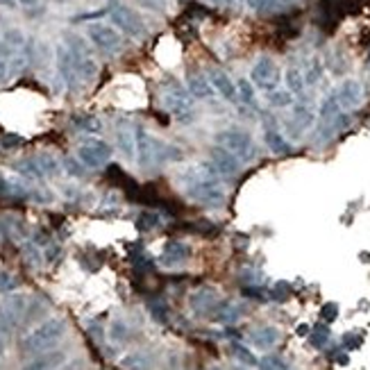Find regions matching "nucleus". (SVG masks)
Masks as SVG:
<instances>
[{
    "instance_id": "17",
    "label": "nucleus",
    "mask_w": 370,
    "mask_h": 370,
    "mask_svg": "<svg viewBox=\"0 0 370 370\" xmlns=\"http://www.w3.org/2000/svg\"><path fill=\"white\" fill-rule=\"evenodd\" d=\"M209 161H212V166L219 170V175H230V177L237 175L243 164L237 155H232L230 150H225L221 146H214L209 150Z\"/></svg>"
},
{
    "instance_id": "49",
    "label": "nucleus",
    "mask_w": 370,
    "mask_h": 370,
    "mask_svg": "<svg viewBox=\"0 0 370 370\" xmlns=\"http://www.w3.org/2000/svg\"><path fill=\"white\" fill-rule=\"evenodd\" d=\"M59 246H55V243H50V246H46L43 248V259L48 261V264H52V261H55L57 257H59Z\"/></svg>"
},
{
    "instance_id": "24",
    "label": "nucleus",
    "mask_w": 370,
    "mask_h": 370,
    "mask_svg": "<svg viewBox=\"0 0 370 370\" xmlns=\"http://www.w3.org/2000/svg\"><path fill=\"white\" fill-rule=\"evenodd\" d=\"M284 84H286V89L291 91L293 96H304V91H306V82H304V73H302V66H295V64H291V66H286V71H284Z\"/></svg>"
},
{
    "instance_id": "46",
    "label": "nucleus",
    "mask_w": 370,
    "mask_h": 370,
    "mask_svg": "<svg viewBox=\"0 0 370 370\" xmlns=\"http://www.w3.org/2000/svg\"><path fill=\"white\" fill-rule=\"evenodd\" d=\"M146 364H148V359L143 355H130V357L123 359V366L128 370H143V368H146Z\"/></svg>"
},
{
    "instance_id": "30",
    "label": "nucleus",
    "mask_w": 370,
    "mask_h": 370,
    "mask_svg": "<svg viewBox=\"0 0 370 370\" xmlns=\"http://www.w3.org/2000/svg\"><path fill=\"white\" fill-rule=\"evenodd\" d=\"M237 91H239V103H243L246 107H250V110H257L259 103H257L255 84H252L248 77L237 80Z\"/></svg>"
},
{
    "instance_id": "25",
    "label": "nucleus",
    "mask_w": 370,
    "mask_h": 370,
    "mask_svg": "<svg viewBox=\"0 0 370 370\" xmlns=\"http://www.w3.org/2000/svg\"><path fill=\"white\" fill-rule=\"evenodd\" d=\"M64 361H66L64 352H46V355H41L34 361H30L23 370H57Z\"/></svg>"
},
{
    "instance_id": "26",
    "label": "nucleus",
    "mask_w": 370,
    "mask_h": 370,
    "mask_svg": "<svg viewBox=\"0 0 370 370\" xmlns=\"http://www.w3.org/2000/svg\"><path fill=\"white\" fill-rule=\"evenodd\" d=\"M302 73H304L306 87H316L323 80V75H325V61L318 55H311L309 59L304 61Z\"/></svg>"
},
{
    "instance_id": "40",
    "label": "nucleus",
    "mask_w": 370,
    "mask_h": 370,
    "mask_svg": "<svg viewBox=\"0 0 370 370\" xmlns=\"http://www.w3.org/2000/svg\"><path fill=\"white\" fill-rule=\"evenodd\" d=\"M361 346H364V334H361V332H346L341 336V348L346 350V352L357 350Z\"/></svg>"
},
{
    "instance_id": "4",
    "label": "nucleus",
    "mask_w": 370,
    "mask_h": 370,
    "mask_svg": "<svg viewBox=\"0 0 370 370\" xmlns=\"http://www.w3.org/2000/svg\"><path fill=\"white\" fill-rule=\"evenodd\" d=\"M64 334H66L64 318H48L21 339V352H25V355H39V352H46L48 348L55 346Z\"/></svg>"
},
{
    "instance_id": "13",
    "label": "nucleus",
    "mask_w": 370,
    "mask_h": 370,
    "mask_svg": "<svg viewBox=\"0 0 370 370\" xmlns=\"http://www.w3.org/2000/svg\"><path fill=\"white\" fill-rule=\"evenodd\" d=\"M291 110L293 112H291V123H288V128L295 134L306 132L316 121H318V110H313V105L306 101V96H300V101L293 103Z\"/></svg>"
},
{
    "instance_id": "42",
    "label": "nucleus",
    "mask_w": 370,
    "mask_h": 370,
    "mask_svg": "<svg viewBox=\"0 0 370 370\" xmlns=\"http://www.w3.org/2000/svg\"><path fill=\"white\" fill-rule=\"evenodd\" d=\"M19 288V277H14L7 270H0V293H12Z\"/></svg>"
},
{
    "instance_id": "7",
    "label": "nucleus",
    "mask_w": 370,
    "mask_h": 370,
    "mask_svg": "<svg viewBox=\"0 0 370 370\" xmlns=\"http://www.w3.org/2000/svg\"><path fill=\"white\" fill-rule=\"evenodd\" d=\"M107 14H110L112 23L119 28L121 32H125L132 39H143L148 34L146 23L143 19L132 10V7L123 5L121 0H110V7H107Z\"/></svg>"
},
{
    "instance_id": "23",
    "label": "nucleus",
    "mask_w": 370,
    "mask_h": 370,
    "mask_svg": "<svg viewBox=\"0 0 370 370\" xmlns=\"http://www.w3.org/2000/svg\"><path fill=\"white\" fill-rule=\"evenodd\" d=\"M264 143L273 155H291L293 146L277 128H264Z\"/></svg>"
},
{
    "instance_id": "14",
    "label": "nucleus",
    "mask_w": 370,
    "mask_h": 370,
    "mask_svg": "<svg viewBox=\"0 0 370 370\" xmlns=\"http://www.w3.org/2000/svg\"><path fill=\"white\" fill-rule=\"evenodd\" d=\"M221 300L223 297L219 295L216 288L202 286V288H195V291L188 295V306H191V311L198 316H212Z\"/></svg>"
},
{
    "instance_id": "19",
    "label": "nucleus",
    "mask_w": 370,
    "mask_h": 370,
    "mask_svg": "<svg viewBox=\"0 0 370 370\" xmlns=\"http://www.w3.org/2000/svg\"><path fill=\"white\" fill-rule=\"evenodd\" d=\"M279 339H282V334H279L275 325H259V327H255L248 334L250 346L257 350H264V352L273 350L279 343Z\"/></svg>"
},
{
    "instance_id": "3",
    "label": "nucleus",
    "mask_w": 370,
    "mask_h": 370,
    "mask_svg": "<svg viewBox=\"0 0 370 370\" xmlns=\"http://www.w3.org/2000/svg\"><path fill=\"white\" fill-rule=\"evenodd\" d=\"M161 101L164 107L170 112V116L177 123H193L195 121V110H193V98L188 94V89L179 82L177 77H164L161 80Z\"/></svg>"
},
{
    "instance_id": "36",
    "label": "nucleus",
    "mask_w": 370,
    "mask_h": 370,
    "mask_svg": "<svg viewBox=\"0 0 370 370\" xmlns=\"http://www.w3.org/2000/svg\"><path fill=\"white\" fill-rule=\"evenodd\" d=\"M161 223H164V219L157 214V212H141L137 216V230L139 232H152L161 228Z\"/></svg>"
},
{
    "instance_id": "41",
    "label": "nucleus",
    "mask_w": 370,
    "mask_h": 370,
    "mask_svg": "<svg viewBox=\"0 0 370 370\" xmlns=\"http://www.w3.org/2000/svg\"><path fill=\"white\" fill-rule=\"evenodd\" d=\"M339 313H341V309H339L336 302H325V304L320 306V320H323L325 325H332L334 320L339 318Z\"/></svg>"
},
{
    "instance_id": "5",
    "label": "nucleus",
    "mask_w": 370,
    "mask_h": 370,
    "mask_svg": "<svg viewBox=\"0 0 370 370\" xmlns=\"http://www.w3.org/2000/svg\"><path fill=\"white\" fill-rule=\"evenodd\" d=\"M64 46L68 48L71 57H73V64H75L80 82H82V84L91 82V80L98 75V61L91 55V50H89L87 41L75 32H66L64 34Z\"/></svg>"
},
{
    "instance_id": "50",
    "label": "nucleus",
    "mask_w": 370,
    "mask_h": 370,
    "mask_svg": "<svg viewBox=\"0 0 370 370\" xmlns=\"http://www.w3.org/2000/svg\"><path fill=\"white\" fill-rule=\"evenodd\" d=\"M295 334H297V336H302V339H306V336H309V334H311V325H306V323H300V325H297V327H295Z\"/></svg>"
},
{
    "instance_id": "31",
    "label": "nucleus",
    "mask_w": 370,
    "mask_h": 370,
    "mask_svg": "<svg viewBox=\"0 0 370 370\" xmlns=\"http://www.w3.org/2000/svg\"><path fill=\"white\" fill-rule=\"evenodd\" d=\"M73 128L84 134H98L103 130V121L91 114H77L73 116Z\"/></svg>"
},
{
    "instance_id": "15",
    "label": "nucleus",
    "mask_w": 370,
    "mask_h": 370,
    "mask_svg": "<svg viewBox=\"0 0 370 370\" xmlns=\"http://www.w3.org/2000/svg\"><path fill=\"white\" fill-rule=\"evenodd\" d=\"M30 311V297L25 293H10L3 300V320L10 325H19L28 318Z\"/></svg>"
},
{
    "instance_id": "54",
    "label": "nucleus",
    "mask_w": 370,
    "mask_h": 370,
    "mask_svg": "<svg viewBox=\"0 0 370 370\" xmlns=\"http://www.w3.org/2000/svg\"><path fill=\"white\" fill-rule=\"evenodd\" d=\"M368 71H370V57H368Z\"/></svg>"
},
{
    "instance_id": "1",
    "label": "nucleus",
    "mask_w": 370,
    "mask_h": 370,
    "mask_svg": "<svg viewBox=\"0 0 370 370\" xmlns=\"http://www.w3.org/2000/svg\"><path fill=\"white\" fill-rule=\"evenodd\" d=\"M186 195L193 202H200L205 207H219L225 202V191L221 184V175L209 164H198L186 170Z\"/></svg>"
},
{
    "instance_id": "6",
    "label": "nucleus",
    "mask_w": 370,
    "mask_h": 370,
    "mask_svg": "<svg viewBox=\"0 0 370 370\" xmlns=\"http://www.w3.org/2000/svg\"><path fill=\"white\" fill-rule=\"evenodd\" d=\"M216 146L230 150L232 155H237L241 161H255L259 157V148L252 134L239 128H230L216 134Z\"/></svg>"
},
{
    "instance_id": "47",
    "label": "nucleus",
    "mask_w": 370,
    "mask_h": 370,
    "mask_svg": "<svg viewBox=\"0 0 370 370\" xmlns=\"http://www.w3.org/2000/svg\"><path fill=\"white\" fill-rule=\"evenodd\" d=\"M332 361H334V364H336V366H348L350 364V355H348V352L346 350H334L332 352Z\"/></svg>"
},
{
    "instance_id": "37",
    "label": "nucleus",
    "mask_w": 370,
    "mask_h": 370,
    "mask_svg": "<svg viewBox=\"0 0 370 370\" xmlns=\"http://www.w3.org/2000/svg\"><path fill=\"white\" fill-rule=\"evenodd\" d=\"M295 96L288 91V89H277V91L268 94V105L275 107V110H286V107H293Z\"/></svg>"
},
{
    "instance_id": "52",
    "label": "nucleus",
    "mask_w": 370,
    "mask_h": 370,
    "mask_svg": "<svg viewBox=\"0 0 370 370\" xmlns=\"http://www.w3.org/2000/svg\"><path fill=\"white\" fill-rule=\"evenodd\" d=\"M19 5H25V7H32V5H37L39 0H16Z\"/></svg>"
},
{
    "instance_id": "21",
    "label": "nucleus",
    "mask_w": 370,
    "mask_h": 370,
    "mask_svg": "<svg viewBox=\"0 0 370 370\" xmlns=\"http://www.w3.org/2000/svg\"><path fill=\"white\" fill-rule=\"evenodd\" d=\"M243 316V306L237 302H228V300H221L219 306L214 309V313L209 318L219 325H234Z\"/></svg>"
},
{
    "instance_id": "45",
    "label": "nucleus",
    "mask_w": 370,
    "mask_h": 370,
    "mask_svg": "<svg viewBox=\"0 0 370 370\" xmlns=\"http://www.w3.org/2000/svg\"><path fill=\"white\" fill-rule=\"evenodd\" d=\"M148 309L152 313V318H157L159 323H168V306L161 302V300H152L148 304Z\"/></svg>"
},
{
    "instance_id": "22",
    "label": "nucleus",
    "mask_w": 370,
    "mask_h": 370,
    "mask_svg": "<svg viewBox=\"0 0 370 370\" xmlns=\"http://www.w3.org/2000/svg\"><path fill=\"white\" fill-rule=\"evenodd\" d=\"M116 148L128 159H137V137H134V128L130 125H119L116 130Z\"/></svg>"
},
{
    "instance_id": "33",
    "label": "nucleus",
    "mask_w": 370,
    "mask_h": 370,
    "mask_svg": "<svg viewBox=\"0 0 370 370\" xmlns=\"http://www.w3.org/2000/svg\"><path fill=\"white\" fill-rule=\"evenodd\" d=\"M34 159H37L43 177H57L61 173V161L57 157H52L50 152H41V155H37Z\"/></svg>"
},
{
    "instance_id": "10",
    "label": "nucleus",
    "mask_w": 370,
    "mask_h": 370,
    "mask_svg": "<svg viewBox=\"0 0 370 370\" xmlns=\"http://www.w3.org/2000/svg\"><path fill=\"white\" fill-rule=\"evenodd\" d=\"M75 157L84 168H103L112 159V146L103 139H87L77 146Z\"/></svg>"
},
{
    "instance_id": "20",
    "label": "nucleus",
    "mask_w": 370,
    "mask_h": 370,
    "mask_svg": "<svg viewBox=\"0 0 370 370\" xmlns=\"http://www.w3.org/2000/svg\"><path fill=\"white\" fill-rule=\"evenodd\" d=\"M186 89L195 101H212V96H214V87L209 82V77H207L205 73H198V71L195 73H188Z\"/></svg>"
},
{
    "instance_id": "51",
    "label": "nucleus",
    "mask_w": 370,
    "mask_h": 370,
    "mask_svg": "<svg viewBox=\"0 0 370 370\" xmlns=\"http://www.w3.org/2000/svg\"><path fill=\"white\" fill-rule=\"evenodd\" d=\"M3 352H5V332L0 330V357H3Z\"/></svg>"
},
{
    "instance_id": "44",
    "label": "nucleus",
    "mask_w": 370,
    "mask_h": 370,
    "mask_svg": "<svg viewBox=\"0 0 370 370\" xmlns=\"http://www.w3.org/2000/svg\"><path fill=\"white\" fill-rule=\"evenodd\" d=\"M288 295H291V286H288L286 282H277L268 291V297H270V300H275V302H284Z\"/></svg>"
},
{
    "instance_id": "34",
    "label": "nucleus",
    "mask_w": 370,
    "mask_h": 370,
    "mask_svg": "<svg viewBox=\"0 0 370 370\" xmlns=\"http://www.w3.org/2000/svg\"><path fill=\"white\" fill-rule=\"evenodd\" d=\"M12 168H14L19 175L28 177V179H41V177H43L41 168H39V164H37V159H21V161H16Z\"/></svg>"
},
{
    "instance_id": "11",
    "label": "nucleus",
    "mask_w": 370,
    "mask_h": 370,
    "mask_svg": "<svg viewBox=\"0 0 370 370\" xmlns=\"http://www.w3.org/2000/svg\"><path fill=\"white\" fill-rule=\"evenodd\" d=\"M334 94H336L339 98V105L343 112H352L357 110V107H361V103H364V84L359 82V80L355 77H346L343 82L334 89Z\"/></svg>"
},
{
    "instance_id": "35",
    "label": "nucleus",
    "mask_w": 370,
    "mask_h": 370,
    "mask_svg": "<svg viewBox=\"0 0 370 370\" xmlns=\"http://www.w3.org/2000/svg\"><path fill=\"white\" fill-rule=\"evenodd\" d=\"M0 193L5 195H14V198H32V191H28L21 182L10 177H0Z\"/></svg>"
},
{
    "instance_id": "12",
    "label": "nucleus",
    "mask_w": 370,
    "mask_h": 370,
    "mask_svg": "<svg viewBox=\"0 0 370 370\" xmlns=\"http://www.w3.org/2000/svg\"><path fill=\"white\" fill-rule=\"evenodd\" d=\"M55 64H57V75L61 80V84H64L68 91H75L82 82H80L73 57H71V52L64 43H59V46L55 48Z\"/></svg>"
},
{
    "instance_id": "27",
    "label": "nucleus",
    "mask_w": 370,
    "mask_h": 370,
    "mask_svg": "<svg viewBox=\"0 0 370 370\" xmlns=\"http://www.w3.org/2000/svg\"><path fill=\"white\" fill-rule=\"evenodd\" d=\"M343 110H341V105H339V98L334 91H330L327 96L320 101V107H318V123H330L334 121L336 116H341Z\"/></svg>"
},
{
    "instance_id": "28",
    "label": "nucleus",
    "mask_w": 370,
    "mask_h": 370,
    "mask_svg": "<svg viewBox=\"0 0 370 370\" xmlns=\"http://www.w3.org/2000/svg\"><path fill=\"white\" fill-rule=\"evenodd\" d=\"M250 10L255 12H261V14H273V12H279L284 10V7H291L295 5L297 0H243Z\"/></svg>"
},
{
    "instance_id": "38",
    "label": "nucleus",
    "mask_w": 370,
    "mask_h": 370,
    "mask_svg": "<svg viewBox=\"0 0 370 370\" xmlns=\"http://www.w3.org/2000/svg\"><path fill=\"white\" fill-rule=\"evenodd\" d=\"M23 259L28 261L30 266H34V268H39V266L43 264V252H41V248H39L37 241L23 243Z\"/></svg>"
},
{
    "instance_id": "32",
    "label": "nucleus",
    "mask_w": 370,
    "mask_h": 370,
    "mask_svg": "<svg viewBox=\"0 0 370 370\" xmlns=\"http://www.w3.org/2000/svg\"><path fill=\"white\" fill-rule=\"evenodd\" d=\"M330 339H332V330H330V325H325V323H318L316 327H311V334L306 336L309 346L316 348V350H325V348H327Z\"/></svg>"
},
{
    "instance_id": "53",
    "label": "nucleus",
    "mask_w": 370,
    "mask_h": 370,
    "mask_svg": "<svg viewBox=\"0 0 370 370\" xmlns=\"http://www.w3.org/2000/svg\"><path fill=\"white\" fill-rule=\"evenodd\" d=\"M209 370H223V368H219V366H212Z\"/></svg>"
},
{
    "instance_id": "8",
    "label": "nucleus",
    "mask_w": 370,
    "mask_h": 370,
    "mask_svg": "<svg viewBox=\"0 0 370 370\" xmlns=\"http://www.w3.org/2000/svg\"><path fill=\"white\" fill-rule=\"evenodd\" d=\"M250 82L255 84V89L264 91L266 96L273 94L282 84V71H279L277 61L268 55H261L250 71Z\"/></svg>"
},
{
    "instance_id": "9",
    "label": "nucleus",
    "mask_w": 370,
    "mask_h": 370,
    "mask_svg": "<svg viewBox=\"0 0 370 370\" xmlns=\"http://www.w3.org/2000/svg\"><path fill=\"white\" fill-rule=\"evenodd\" d=\"M87 37L91 39L94 46L107 52V55H116V52L123 50V37L121 32L112 28V25H105V23H89L87 28Z\"/></svg>"
},
{
    "instance_id": "48",
    "label": "nucleus",
    "mask_w": 370,
    "mask_h": 370,
    "mask_svg": "<svg viewBox=\"0 0 370 370\" xmlns=\"http://www.w3.org/2000/svg\"><path fill=\"white\" fill-rule=\"evenodd\" d=\"M112 336H114V341H125V339H128V327H125V323H114Z\"/></svg>"
},
{
    "instance_id": "18",
    "label": "nucleus",
    "mask_w": 370,
    "mask_h": 370,
    "mask_svg": "<svg viewBox=\"0 0 370 370\" xmlns=\"http://www.w3.org/2000/svg\"><path fill=\"white\" fill-rule=\"evenodd\" d=\"M188 257H191V246L184 241H168L164 250H161V255H159V266H164V268H173V266H179V264H184V261H188Z\"/></svg>"
},
{
    "instance_id": "39",
    "label": "nucleus",
    "mask_w": 370,
    "mask_h": 370,
    "mask_svg": "<svg viewBox=\"0 0 370 370\" xmlns=\"http://www.w3.org/2000/svg\"><path fill=\"white\" fill-rule=\"evenodd\" d=\"M259 370H288V364H286V359L284 357H279V355H268L259 361Z\"/></svg>"
},
{
    "instance_id": "29",
    "label": "nucleus",
    "mask_w": 370,
    "mask_h": 370,
    "mask_svg": "<svg viewBox=\"0 0 370 370\" xmlns=\"http://www.w3.org/2000/svg\"><path fill=\"white\" fill-rule=\"evenodd\" d=\"M230 352H232L234 359H237L241 366H246V368L259 366V359L255 357V352H252L248 346H243V343H239V341H232L230 343Z\"/></svg>"
},
{
    "instance_id": "43",
    "label": "nucleus",
    "mask_w": 370,
    "mask_h": 370,
    "mask_svg": "<svg viewBox=\"0 0 370 370\" xmlns=\"http://www.w3.org/2000/svg\"><path fill=\"white\" fill-rule=\"evenodd\" d=\"M61 168H64L71 177H82L84 175V166L80 164L77 157H66L64 161H61Z\"/></svg>"
},
{
    "instance_id": "2",
    "label": "nucleus",
    "mask_w": 370,
    "mask_h": 370,
    "mask_svg": "<svg viewBox=\"0 0 370 370\" xmlns=\"http://www.w3.org/2000/svg\"><path fill=\"white\" fill-rule=\"evenodd\" d=\"M134 137H137V161L141 168H152L182 159V150L177 146H170V143L157 139L155 134H150L141 125L134 128Z\"/></svg>"
},
{
    "instance_id": "16",
    "label": "nucleus",
    "mask_w": 370,
    "mask_h": 370,
    "mask_svg": "<svg viewBox=\"0 0 370 370\" xmlns=\"http://www.w3.org/2000/svg\"><path fill=\"white\" fill-rule=\"evenodd\" d=\"M207 77L214 87V91L219 94L223 101H228L232 105L239 103V91H237V82L230 77V73H225L223 68H209L207 71Z\"/></svg>"
}]
</instances>
